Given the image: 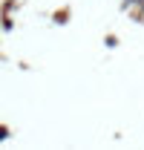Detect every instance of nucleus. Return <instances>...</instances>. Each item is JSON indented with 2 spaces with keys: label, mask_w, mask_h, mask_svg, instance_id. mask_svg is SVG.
Returning <instances> with one entry per match:
<instances>
[{
  "label": "nucleus",
  "mask_w": 144,
  "mask_h": 150,
  "mask_svg": "<svg viewBox=\"0 0 144 150\" xmlns=\"http://www.w3.org/2000/svg\"><path fill=\"white\" fill-rule=\"evenodd\" d=\"M6 136H9V130H6V127H0V142H3Z\"/></svg>",
  "instance_id": "f257e3e1"
}]
</instances>
